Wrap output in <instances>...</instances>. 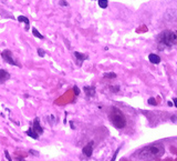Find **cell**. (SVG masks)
Returning <instances> with one entry per match:
<instances>
[{"mask_svg": "<svg viewBox=\"0 0 177 161\" xmlns=\"http://www.w3.org/2000/svg\"><path fill=\"white\" fill-rule=\"evenodd\" d=\"M73 90H74V94H77V96L80 94V89L77 88V87H73Z\"/></svg>", "mask_w": 177, "mask_h": 161, "instance_id": "cell-19", "label": "cell"}, {"mask_svg": "<svg viewBox=\"0 0 177 161\" xmlns=\"http://www.w3.org/2000/svg\"><path fill=\"white\" fill-rule=\"evenodd\" d=\"M74 57L77 58V60L80 61V63H81V62H82L83 60L88 59V56L84 55V53H81V52H77V51H75V52H74Z\"/></svg>", "mask_w": 177, "mask_h": 161, "instance_id": "cell-9", "label": "cell"}, {"mask_svg": "<svg viewBox=\"0 0 177 161\" xmlns=\"http://www.w3.org/2000/svg\"><path fill=\"white\" fill-rule=\"evenodd\" d=\"M18 21L20 22H24L26 23V30H29V26H30V22H29V19L24 16H19L18 17Z\"/></svg>", "mask_w": 177, "mask_h": 161, "instance_id": "cell-10", "label": "cell"}, {"mask_svg": "<svg viewBox=\"0 0 177 161\" xmlns=\"http://www.w3.org/2000/svg\"><path fill=\"white\" fill-rule=\"evenodd\" d=\"M9 78H10V75L8 73V71H6L3 69H0V84L6 82Z\"/></svg>", "mask_w": 177, "mask_h": 161, "instance_id": "cell-6", "label": "cell"}, {"mask_svg": "<svg viewBox=\"0 0 177 161\" xmlns=\"http://www.w3.org/2000/svg\"><path fill=\"white\" fill-rule=\"evenodd\" d=\"M59 4H60L61 6H68V2H66V1H60Z\"/></svg>", "mask_w": 177, "mask_h": 161, "instance_id": "cell-20", "label": "cell"}, {"mask_svg": "<svg viewBox=\"0 0 177 161\" xmlns=\"http://www.w3.org/2000/svg\"><path fill=\"white\" fill-rule=\"evenodd\" d=\"M38 55L40 56V57H44V56H45V52H44V50H42L41 48H39V49H38Z\"/></svg>", "mask_w": 177, "mask_h": 161, "instance_id": "cell-16", "label": "cell"}, {"mask_svg": "<svg viewBox=\"0 0 177 161\" xmlns=\"http://www.w3.org/2000/svg\"><path fill=\"white\" fill-rule=\"evenodd\" d=\"M105 78H116V75L114 72H107V73H105L104 75Z\"/></svg>", "mask_w": 177, "mask_h": 161, "instance_id": "cell-15", "label": "cell"}, {"mask_svg": "<svg viewBox=\"0 0 177 161\" xmlns=\"http://www.w3.org/2000/svg\"><path fill=\"white\" fill-rule=\"evenodd\" d=\"M164 152H165V149L163 144H151L139 150L137 152V157L143 160H153V159L162 157L164 155Z\"/></svg>", "mask_w": 177, "mask_h": 161, "instance_id": "cell-1", "label": "cell"}, {"mask_svg": "<svg viewBox=\"0 0 177 161\" xmlns=\"http://www.w3.org/2000/svg\"><path fill=\"white\" fill-rule=\"evenodd\" d=\"M32 130L34 132H37L38 134H41V133L43 132V129L42 127L40 126V123H39V119L38 118H36L34 119V121H33V126H32Z\"/></svg>", "mask_w": 177, "mask_h": 161, "instance_id": "cell-5", "label": "cell"}, {"mask_svg": "<svg viewBox=\"0 0 177 161\" xmlns=\"http://www.w3.org/2000/svg\"><path fill=\"white\" fill-rule=\"evenodd\" d=\"M1 57H2V59H3L6 62H8L9 65L17 66V62L15 61V59H13V57H12V52H11L10 50H8V49L3 50V51L1 52Z\"/></svg>", "mask_w": 177, "mask_h": 161, "instance_id": "cell-4", "label": "cell"}, {"mask_svg": "<svg viewBox=\"0 0 177 161\" xmlns=\"http://www.w3.org/2000/svg\"><path fill=\"white\" fill-rule=\"evenodd\" d=\"M148 103H149V105H156V103H157V102H156V100H155L154 98H149V99H148Z\"/></svg>", "mask_w": 177, "mask_h": 161, "instance_id": "cell-17", "label": "cell"}, {"mask_svg": "<svg viewBox=\"0 0 177 161\" xmlns=\"http://www.w3.org/2000/svg\"><path fill=\"white\" fill-rule=\"evenodd\" d=\"M176 36H177V32H176Z\"/></svg>", "mask_w": 177, "mask_h": 161, "instance_id": "cell-22", "label": "cell"}, {"mask_svg": "<svg viewBox=\"0 0 177 161\" xmlns=\"http://www.w3.org/2000/svg\"><path fill=\"white\" fill-rule=\"evenodd\" d=\"M110 120L112 124L117 129H122L126 126V118L124 113L117 108H112L110 113Z\"/></svg>", "mask_w": 177, "mask_h": 161, "instance_id": "cell-2", "label": "cell"}, {"mask_svg": "<svg viewBox=\"0 0 177 161\" xmlns=\"http://www.w3.org/2000/svg\"><path fill=\"white\" fill-rule=\"evenodd\" d=\"M84 90H85V94H88V97H92L95 94V89L93 87H84Z\"/></svg>", "mask_w": 177, "mask_h": 161, "instance_id": "cell-11", "label": "cell"}, {"mask_svg": "<svg viewBox=\"0 0 177 161\" xmlns=\"http://www.w3.org/2000/svg\"><path fill=\"white\" fill-rule=\"evenodd\" d=\"M27 134H28V136H30V137H31V138H33V139H38L39 138V134L37 132H34V131H33L32 128H30V129L28 130Z\"/></svg>", "mask_w": 177, "mask_h": 161, "instance_id": "cell-12", "label": "cell"}, {"mask_svg": "<svg viewBox=\"0 0 177 161\" xmlns=\"http://www.w3.org/2000/svg\"><path fill=\"white\" fill-rule=\"evenodd\" d=\"M107 5H109V1H107V0H100L99 1V6L101 8H106Z\"/></svg>", "mask_w": 177, "mask_h": 161, "instance_id": "cell-14", "label": "cell"}, {"mask_svg": "<svg viewBox=\"0 0 177 161\" xmlns=\"http://www.w3.org/2000/svg\"><path fill=\"white\" fill-rule=\"evenodd\" d=\"M174 105H175V107L177 108V98H175V99H174Z\"/></svg>", "mask_w": 177, "mask_h": 161, "instance_id": "cell-21", "label": "cell"}, {"mask_svg": "<svg viewBox=\"0 0 177 161\" xmlns=\"http://www.w3.org/2000/svg\"><path fill=\"white\" fill-rule=\"evenodd\" d=\"M148 60L152 62V63H154V65H158L160 62V56L155 55V53H151L148 56Z\"/></svg>", "mask_w": 177, "mask_h": 161, "instance_id": "cell-8", "label": "cell"}, {"mask_svg": "<svg viewBox=\"0 0 177 161\" xmlns=\"http://www.w3.org/2000/svg\"><path fill=\"white\" fill-rule=\"evenodd\" d=\"M158 41H160V44L171 47V46L176 44L177 36H176V33L175 32L169 31V30H166V31H163V32L160 34V37H158Z\"/></svg>", "mask_w": 177, "mask_h": 161, "instance_id": "cell-3", "label": "cell"}, {"mask_svg": "<svg viewBox=\"0 0 177 161\" xmlns=\"http://www.w3.org/2000/svg\"><path fill=\"white\" fill-rule=\"evenodd\" d=\"M83 155H86V157H90V155L93 153V146H92V142L91 143H88V146H85L82 150Z\"/></svg>", "mask_w": 177, "mask_h": 161, "instance_id": "cell-7", "label": "cell"}, {"mask_svg": "<svg viewBox=\"0 0 177 161\" xmlns=\"http://www.w3.org/2000/svg\"><path fill=\"white\" fill-rule=\"evenodd\" d=\"M5 155H6V158L8 159V161H12V160H11V158H10V155H9V152H8L7 150L5 151Z\"/></svg>", "mask_w": 177, "mask_h": 161, "instance_id": "cell-18", "label": "cell"}, {"mask_svg": "<svg viewBox=\"0 0 177 161\" xmlns=\"http://www.w3.org/2000/svg\"><path fill=\"white\" fill-rule=\"evenodd\" d=\"M32 33L34 34V36H36V37H37V38H39V39H43L44 38L43 36H42V34H41V33L38 31V29H36V28H32Z\"/></svg>", "mask_w": 177, "mask_h": 161, "instance_id": "cell-13", "label": "cell"}]
</instances>
